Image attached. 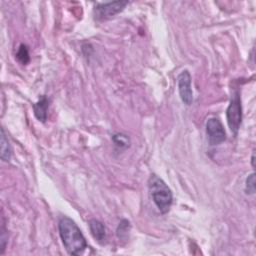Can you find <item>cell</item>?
<instances>
[{"instance_id": "2", "label": "cell", "mask_w": 256, "mask_h": 256, "mask_svg": "<svg viewBox=\"0 0 256 256\" xmlns=\"http://www.w3.org/2000/svg\"><path fill=\"white\" fill-rule=\"evenodd\" d=\"M148 188L159 211L163 214L167 213L173 201V194L167 184L156 174H152L148 180Z\"/></svg>"}, {"instance_id": "8", "label": "cell", "mask_w": 256, "mask_h": 256, "mask_svg": "<svg viewBox=\"0 0 256 256\" xmlns=\"http://www.w3.org/2000/svg\"><path fill=\"white\" fill-rule=\"evenodd\" d=\"M89 228L91 231V234L93 238L100 244H103L106 240V231H105V226L104 224L97 220V219H91L88 222Z\"/></svg>"}, {"instance_id": "11", "label": "cell", "mask_w": 256, "mask_h": 256, "mask_svg": "<svg viewBox=\"0 0 256 256\" xmlns=\"http://www.w3.org/2000/svg\"><path fill=\"white\" fill-rule=\"evenodd\" d=\"M112 139H113V142L115 143V145L120 147V148H127V147H129V145H130L129 138H128L124 134H121V133L114 134Z\"/></svg>"}, {"instance_id": "10", "label": "cell", "mask_w": 256, "mask_h": 256, "mask_svg": "<svg viewBox=\"0 0 256 256\" xmlns=\"http://www.w3.org/2000/svg\"><path fill=\"white\" fill-rule=\"evenodd\" d=\"M16 59L22 65H27L30 61V56L28 52V48L25 44H21L16 52Z\"/></svg>"}, {"instance_id": "12", "label": "cell", "mask_w": 256, "mask_h": 256, "mask_svg": "<svg viewBox=\"0 0 256 256\" xmlns=\"http://www.w3.org/2000/svg\"><path fill=\"white\" fill-rule=\"evenodd\" d=\"M130 229V223L128 222L127 220L123 219L120 223H119V226L117 228V235L120 239H123V238H126L127 237V234H128V231H129Z\"/></svg>"}, {"instance_id": "4", "label": "cell", "mask_w": 256, "mask_h": 256, "mask_svg": "<svg viewBox=\"0 0 256 256\" xmlns=\"http://www.w3.org/2000/svg\"><path fill=\"white\" fill-rule=\"evenodd\" d=\"M128 5V1H114L107 3H98L94 8L95 18L99 21L110 19L120 13Z\"/></svg>"}, {"instance_id": "3", "label": "cell", "mask_w": 256, "mask_h": 256, "mask_svg": "<svg viewBox=\"0 0 256 256\" xmlns=\"http://www.w3.org/2000/svg\"><path fill=\"white\" fill-rule=\"evenodd\" d=\"M226 119L231 132L236 136L242 122V105L238 90L234 91L231 96L230 103L226 110Z\"/></svg>"}, {"instance_id": "1", "label": "cell", "mask_w": 256, "mask_h": 256, "mask_svg": "<svg viewBox=\"0 0 256 256\" xmlns=\"http://www.w3.org/2000/svg\"><path fill=\"white\" fill-rule=\"evenodd\" d=\"M62 243L70 255H80L87 248V242L77 224L69 217H62L58 223Z\"/></svg>"}, {"instance_id": "13", "label": "cell", "mask_w": 256, "mask_h": 256, "mask_svg": "<svg viewBox=\"0 0 256 256\" xmlns=\"http://www.w3.org/2000/svg\"><path fill=\"white\" fill-rule=\"evenodd\" d=\"M245 191H246L247 194H254L255 193V173L250 174L246 178Z\"/></svg>"}, {"instance_id": "14", "label": "cell", "mask_w": 256, "mask_h": 256, "mask_svg": "<svg viewBox=\"0 0 256 256\" xmlns=\"http://www.w3.org/2000/svg\"><path fill=\"white\" fill-rule=\"evenodd\" d=\"M7 240H8V234H7V230H6V228H5V224L3 223V219H2L1 237H0V247H1V251H0V254H3V253H4Z\"/></svg>"}, {"instance_id": "7", "label": "cell", "mask_w": 256, "mask_h": 256, "mask_svg": "<svg viewBox=\"0 0 256 256\" xmlns=\"http://www.w3.org/2000/svg\"><path fill=\"white\" fill-rule=\"evenodd\" d=\"M48 108H49V99L45 95H42L39 98V100L33 104L34 115L42 123H44L47 120Z\"/></svg>"}, {"instance_id": "9", "label": "cell", "mask_w": 256, "mask_h": 256, "mask_svg": "<svg viewBox=\"0 0 256 256\" xmlns=\"http://www.w3.org/2000/svg\"><path fill=\"white\" fill-rule=\"evenodd\" d=\"M12 149L9 141L5 135L4 129L1 128V159L4 161H9L11 159Z\"/></svg>"}, {"instance_id": "5", "label": "cell", "mask_w": 256, "mask_h": 256, "mask_svg": "<svg viewBox=\"0 0 256 256\" xmlns=\"http://www.w3.org/2000/svg\"><path fill=\"white\" fill-rule=\"evenodd\" d=\"M206 133L210 144L218 145L225 141L226 133L219 118L211 117L206 122Z\"/></svg>"}, {"instance_id": "15", "label": "cell", "mask_w": 256, "mask_h": 256, "mask_svg": "<svg viewBox=\"0 0 256 256\" xmlns=\"http://www.w3.org/2000/svg\"><path fill=\"white\" fill-rule=\"evenodd\" d=\"M255 153L253 152V154H252V158H251V163H252V166L254 167L255 166Z\"/></svg>"}, {"instance_id": "6", "label": "cell", "mask_w": 256, "mask_h": 256, "mask_svg": "<svg viewBox=\"0 0 256 256\" xmlns=\"http://www.w3.org/2000/svg\"><path fill=\"white\" fill-rule=\"evenodd\" d=\"M178 91L182 102L189 106L193 102V91L191 87V75L188 70L182 71L177 77Z\"/></svg>"}]
</instances>
